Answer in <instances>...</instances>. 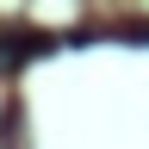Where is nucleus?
Segmentation results:
<instances>
[{"label":"nucleus","instance_id":"f257e3e1","mask_svg":"<svg viewBox=\"0 0 149 149\" xmlns=\"http://www.w3.org/2000/svg\"><path fill=\"white\" fill-rule=\"evenodd\" d=\"M50 44H56V37L31 31V25H6V31H0V68H19V62H31V56H44Z\"/></svg>","mask_w":149,"mask_h":149}]
</instances>
